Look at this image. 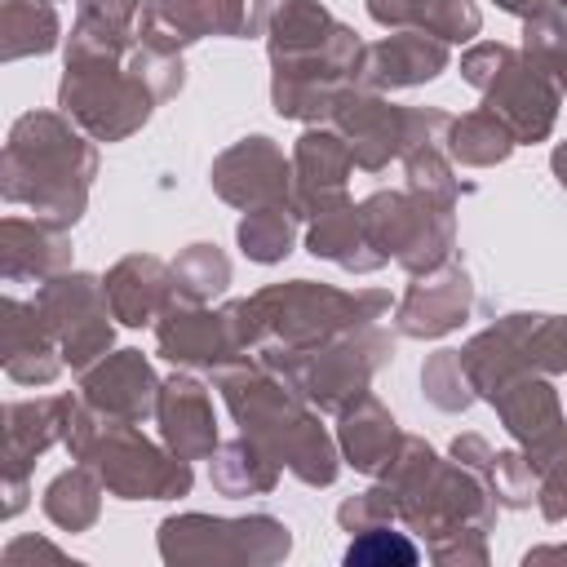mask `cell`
Segmentation results:
<instances>
[{"label": "cell", "mask_w": 567, "mask_h": 567, "mask_svg": "<svg viewBox=\"0 0 567 567\" xmlns=\"http://www.w3.org/2000/svg\"><path fill=\"white\" fill-rule=\"evenodd\" d=\"M252 315L261 319H275L288 337H319L346 319H368L381 310V297L377 292H363V297H341V292H328V288H279V292H266L248 306Z\"/></svg>", "instance_id": "obj_2"}, {"label": "cell", "mask_w": 567, "mask_h": 567, "mask_svg": "<svg viewBox=\"0 0 567 567\" xmlns=\"http://www.w3.org/2000/svg\"><path fill=\"white\" fill-rule=\"evenodd\" d=\"M106 292H111V306L124 323H146V315L155 310L159 292H164V270L155 261H142V257H128L111 270L106 279Z\"/></svg>", "instance_id": "obj_8"}, {"label": "cell", "mask_w": 567, "mask_h": 567, "mask_svg": "<svg viewBox=\"0 0 567 567\" xmlns=\"http://www.w3.org/2000/svg\"><path fill=\"white\" fill-rule=\"evenodd\" d=\"M58 35L53 9L40 0H9L4 4V58H22V53H44Z\"/></svg>", "instance_id": "obj_11"}, {"label": "cell", "mask_w": 567, "mask_h": 567, "mask_svg": "<svg viewBox=\"0 0 567 567\" xmlns=\"http://www.w3.org/2000/svg\"><path fill=\"white\" fill-rule=\"evenodd\" d=\"M505 9H532V4H540V0H501Z\"/></svg>", "instance_id": "obj_18"}, {"label": "cell", "mask_w": 567, "mask_h": 567, "mask_svg": "<svg viewBox=\"0 0 567 567\" xmlns=\"http://www.w3.org/2000/svg\"><path fill=\"white\" fill-rule=\"evenodd\" d=\"M4 363L18 381H49L58 372V359L49 354V337L35 306L4 301Z\"/></svg>", "instance_id": "obj_5"}, {"label": "cell", "mask_w": 567, "mask_h": 567, "mask_svg": "<svg viewBox=\"0 0 567 567\" xmlns=\"http://www.w3.org/2000/svg\"><path fill=\"white\" fill-rule=\"evenodd\" d=\"M177 284L186 288V292H195V297H204V292H217L221 284H226V261H221V252H213V248H190L186 257H182V266H177Z\"/></svg>", "instance_id": "obj_16"}, {"label": "cell", "mask_w": 567, "mask_h": 567, "mask_svg": "<svg viewBox=\"0 0 567 567\" xmlns=\"http://www.w3.org/2000/svg\"><path fill=\"white\" fill-rule=\"evenodd\" d=\"M465 306H470L465 275H443L434 284H416L403 306V328L408 332H443L465 315Z\"/></svg>", "instance_id": "obj_6"}, {"label": "cell", "mask_w": 567, "mask_h": 567, "mask_svg": "<svg viewBox=\"0 0 567 567\" xmlns=\"http://www.w3.org/2000/svg\"><path fill=\"white\" fill-rule=\"evenodd\" d=\"M93 173V151L53 115L18 120L4 151V195L53 217H80L84 182Z\"/></svg>", "instance_id": "obj_1"}, {"label": "cell", "mask_w": 567, "mask_h": 567, "mask_svg": "<svg viewBox=\"0 0 567 567\" xmlns=\"http://www.w3.org/2000/svg\"><path fill=\"white\" fill-rule=\"evenodd\" d=\"M443 66V49L425 44L421 35H394L385 44L372 49V80L381 84H412V80H430Z\"/></svg>", "instance_id": "obj_9"}, {"label": "cell", "mask_w": 567, "mask_h": 567, "mask_svg": "<svg viewBox=\"0 0 567 567\" xmlns=\"http://www.w3.org/2000/svg\"><path fill=\"white\" fill-rule=\"evenodd\" d=\"M164 421H168V434L182 443V447H208V403L199 394V385L190 381H173L168 394H164Z\"/></svg>", "instance_id": "obj_12"}, {"label": "cell", "mask_w": 567, "mask_h": 567, "mask_svg": "<svg viewBox=\"0 0 567 567\" xmlns=\"http://www.w3.org/2000/svg\"><path fill=\"white\" fill-rule=\"evenodd\" d=\"M89 394L106 408H120V412H146V399H151V372L137 354H115L102 372L89 377Z\"/></svg>", "instance_id": "obj_10"}, {"label": "cell", "mask_w": 567, "mask_h": 567, "mask_svg": "<svg viewBox=\"0 0 567 567\" xmlns=\"http://www.w3.org/2000/svg\"><path fill=\"white\" fill-rule=\"evenodd\" d=\"M297 164H301V182L306 190H319V186H337L341 182V168H346V151L332 142V137H301V151H297Z\"/></svg>", "instance_id": "obj_15"}, {"label": "cell", "mask_w": 567, "mask_h": 567, "mask_svg": "<svg viewBox=\"0 0 567 567\" xmlns=\"http://www.w3.org/2000/svg\"><path fill=\"white\" fill-rule=\"evenodd\" d=\"M279 177H284V164H279L275 146H266V137H252L248 146L230 151L213 173L217 190L235 204H248V199H261V195H284Z\"/></svg>", "instance_id": "obj_4"}, {"label": "cell", "mask_w": 567, "mask_h": 567, "mask_svg": "<svg viewBox=\"0 0 567 567\" xmlns=\"http://www.w3.org/2000/svg\"><path fill=\"white\" fill-rule=\"evenodd\" d=\"M239 239H244V248H248L252 257L275 261L279 252H288V221L275 217V213H257V217H248V221L239 226Z\"/></svg>", "instance_id": "obj_17"}, {"label": "cell", "mask_w": 567, "mask_h": 567, "mask_svg": "<svg viewBox=\"0 0 567 567\" xmlns=\"http://www.w3.org/2000/svg\"><path fill=\"white\" fill-rule=\"evenodd\" d=\"M452 151H456L461 159H470V164H492V159H501V155L509 151V133H505L492 115H470V120L456 124Z\"/></svg>", "instance_id": "obj_14"}, {"label": "cell", "mask_w": 567, "mask_h": 567, "mask_svg": "<svg viewBox=\"0 0 567 567\" xmlns=\"http://www.w3.org/2000/svg\"><path fill=\"white\" fill-rule=\"evenodd\" d=\"M40 310L49 315V328L62 337L66 346V359L80 368L89 363L106 341H111V328L102 319V306H97V288L93 279L75 275V279H58L40 292Z\"/></svg>", "instance_id": "obj_3"}, {"label": "cell", "mask_w": 567, "mask_h": 567, "mask_svg": "<svg viewBox=\"0 0 567 567\" xmlns=\"http://www.w3.org/2000/svg\"><path fill=\"white\" fill-rule=\"evenodd\" d=\"M62 261H66L62 235H53L49 226H35V221H18V217L4 221V275L9 279L44 275Z\"/></svg>", "instance_id": "obj_7"}, {"label": "cell", "mask_w": 567, "mask_h": 567, "mask_svg": "<svg viewBox=\"0 0 567 567\" xmlns=\"http://www.w3.org/2000/svg\"><path fill=\"white\" fill-rule=\"evenodd\" d=\"M159 346L168 359H217L221 332L208 315H168V323L159 328Z\"/></svg>", "instance_id": "obj_13"}]
</instances>
